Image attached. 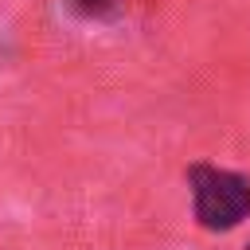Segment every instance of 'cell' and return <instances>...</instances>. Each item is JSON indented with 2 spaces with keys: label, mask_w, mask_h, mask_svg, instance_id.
Instances as JSON below:
<instances>
[{
  "label": "cell",
  "mask_w": 250,
  "mask_h": 250,
  "mask_svg": "<svg viewBox=\"0 0 250 250\" xmlns=\"http://www.w3.org/2000/svg\"><path fill=\"white\" fill-rule=\"evenodd\" d=\"M246 250H250V246H246Z\"/></svg>",
  "instance_id": "cell-3"
},
{
  "label": "cell",
  "mask_w": 250,
  "mask_h": 250,
  "mask_svg": "<svg viewBox=\"0 0 250 250\" xmlns=\"http://www.w3.org/2000/svg\"><path fill=\"white\" fill-rule=\"evenodd\" d=\"M70 12L82 20H105L117 12V0H70Z\"/></svg>",
  "instance_id": "cell-2"
},
{
  "label": "cell",
  "mask_w": 250,
  "mask_h": 250,
  "mask_svg": "<svg viewBox=\"0 0 250 250\" xmlns=\"http://www.w3.org/2000/svg\"><path fill=\"white\" fill-rule=\"evenodd\" d=\"M188 184H191V211L199 227L230 230L250 215V176L215 164H191Z\"/></svg>",
  "instance_id": "cell-1"
}]
</instances>
